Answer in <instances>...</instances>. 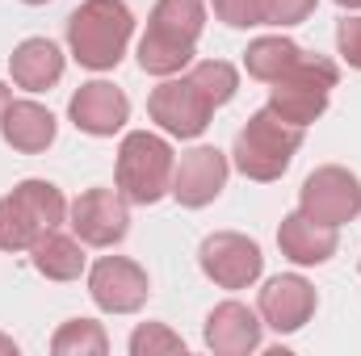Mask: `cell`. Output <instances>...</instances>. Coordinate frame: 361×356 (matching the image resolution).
<instances>
[{
  "mask_svg": "<svg viewBox=\"0 0 361 356\" xmlns=\"http://www.w3.org/2000/svg\"><path fill=\"white\" fill-rule=\"evenodd\" d=\"M30 260H34V268H38L47 281H76V276L85 272V265H89L85 243H80L76 235H63L59 227L38 235V243L30 248Z\"/></svg>",
  "mask_w": 361,
  "mask_h": 356,
  "instance_id": "obj_18",
  "label": "cell"
},
{
  "mask_svg": "<svg viewBox=\"0 0 361 356\" xmlns=\"http://www.w3.org/2000/svg\"><path fill=\"white\" fill-rule=\"evenodd\" d=\"M63 68H68V59H63V51L51 38H25L8 55V76H13L17 89H25V92L55 89L63 80Z\"/></svg>",
  "mask_w": 361,
  "mask_h": 356,
  "instance_id": "obj_16",
  "label": "cell"
},
{
  "mask_svg": "<svg viewBox=\"0 0 361 356\" xmlns=\"http://www.w3.org/2000/svg\"><path fill=\"white\" fill-rule=\"evenodd\" d=\"M197 265L206 272V281H214L219 289H248V285L261 281L265 256H261L257 239H248L240 231H214V235L202 239Z\"/></svg>",
  "mask_w": 361,
  "mask_h": 356,
  "instance_id": "obj_7",
  "label": "cell"
},
{
  "mask_svg": "<svg viewBox=\"0 0 361 356\" xmlns=\"http://www.w3.org/2000/svg\"><path fill=\"white\" fill-rule=\"evenodd\" d=\"M202 340H206V348L214 356H248L261 348V340H265V323H261V314L252 310V306H244V302H219L210 314H206V323H202Z\"/></svg>",
  "mask_w": 361,
  "mask_h": 356,
  "instance_id": "obj_14",
  "label": "cell"
},
{
  "mask_svg": "<svg viewBox=\"0 0 361 356\" xmlns=\"http://www.w3.org/2000/svg\"><path fill=\"white\" fill-rule=\"evenodd\" d=\"M341 84V68L328 59V55H298L277 80L269 84V109L290 122V126H311L324 117L328 101H332V89Z\"/></svg>",
  "mask_w": 361,
  "mask_h": 356,
  "instance_id": "obj_5",
  "label": "cell"
},
{
  "mask_svg": "<svg viewBox=\"0 0 361 356\" xmlns=\"http://www.w3.org/2000/svg\"><path fill=\"white\" fill-rule=\"evenodd\" d=\"M277 248H281V256H286L290 265L315 268V265H328V260L336 256L341 239H336V227H324V222L307 218L302 210H294V214H286L281 227H277Z\"/></svg>",
  "mask_w": 361,
  "mask_h": 356,
  "instance_id": "obj_15",
  "label": "cell"
},
{
  "mask_svg": "<svg viewBox=\"0 0 361 356\" xmlns=\"http://www.w3.org/2000/svg\"><path fill=\"white\" fill-rule=\"evenodd\" d=\"M298 55H302V46L294 38H286V34H261L244 51V72L252 80H261V84H273Z\"/></svg>",
  "mask_w": 361,
  "mask_h": 356,
  "instance_id": "obj_19",
  "label": "cell"
},
{
  "mask_svg": "<svg viewBox=\"0 0 361 356\" xmlns=\"http://www.w3.org/2000/svg\"><path fill=\"white\" fill-rule=\"evenodd\" d=\"M147 117L169 134V139H197L206 134L210 117H214V105L193 89L189 76H164L152 96H147Z\"/></svg>",
  "mask_w": 361,
  "mask_h": 356,
  "instance_id": "obj_8",
  "label": "cell"
},
{
  "mask_svg": "<svg viewBox=\"0 0 361 356\" xmlns=\"http://www.w3.org/2000/svg\"><path fill=\"white\" fill-rule=\"evenodd\" d=\"M202 30H206L202 0H156L147 13V34L139 38V68L160 80L185 72L197 55Z\"/></svg>",
  "mask_w": 361,
  "mask_h": 356,
  "instance_id": "obj_1",
  "label": "cell"
},
{
  "mask_svg": "<svg viewBox=\"0 0 361 356\" xmlns=\"http://www.w3.org/2000/svg\"><path fill=\"white\" fill-rule=\"evenodd\" d=\"M336 55H341L349 68L361 72V13L345 17V21L336 25Z\"/></svg>",
  "mask_w": 361,
  "mask_h": 356,
  "instance_id": "obj_27",
  "label": "cell"
},
{
  "mask_svg": "<svg viewBox=\"0 0 361 356\" xmlns=\"http://www.w3.org/2000/svg\"><path fill=\"white\" fill-rule=\"evenodd\" d=\"M0 134H4V143H8L13 151H21V155H42V151L55 143L59 122H55V113H51L47 105H38V101L25 96V101H13V105L4 109Z\"/></svg>",
  "mask_w": 361,
  "mask_h": 356,
  "instance_id": "obj_17",
  "label": "cell"
},
{
  "mask_svg": "<svg viewBox=\"0 0 361 356\" xmlns=\"http://www.w3.org/2000/svg\"><path fill=\"white\" fill-rule=\"evenodd\" d=\"M302 139H307V130H302V126L281 122L269 105H265V109H257V113L240 126L235 147H231V164H235V172H240V177L257 180V184L281 180V177H286V168L294 164V155H298Z\"/></svg>",
  "mask_w": 361,
  "mask_h": 356,
  "instance_id": "obj_4",
  "label": "cell"
},
{
  "mask_svg": "<svg viewBox=\"0 0 361 356\" xmlns=\"http://www.w3.org/2000/svg\"><path fill=\"white\" fill-rule=\"evenodd\" d=\"M147 293H152V281H147L143 265H135L126 256H101L89 268V298L105 314H135V310H143Z\"/></svg>",
  "mask_w": 361,
  "mask_h": 356,
  "instance_id": "obj_11",
  "label": "cell"
},
{
  "mask_svg": "<svg viewBox=\"0 0 361 356\" xmlns=\"http://www.w3.org/2000/svg\"><path fill=\"white\" fill-rule=\"evenodd\" d=\"M214 17L231 30H257L265 25V0H214Z\"/></svg>",
  "mask_w": 361,
  "mask_h": 356,
  "instance_id": "obj_25",
  "label": "cell"
},
{
  "mask_svg": "<svg viewBox=\"0 0 361 356\" xmlns=\"http://www.w3.org/2000/svg\"><path fill=\"white\" fill-rule=\"evenodd\" d=\"M185 76L193 80V89L202 92L214 109H223V105L235 101V92H240V72H235L227 59H202V63H189Z\"/></svg>",
  "mask_w": 361,
  "mask_h": 356,
  "instance_id": "obj_21",
  "label": "cell"
},
{
  "mask_svg": "<svg viewBox=\"0 0 361 356\" xmlns=\"http://www.w3.org/2000/svg\"><path fill=\"white\" fill-rule=\"evenodd\" d=\"M51 352L55 356H105L109 352V336L92 319H68L51 336Z\"/></svg>",
  "mask_w": 361,
  "mask_h": 356,
  "instance_id": "obj_22",
  "label": "cell"
},
{
  "mask_svg": "<svg viewBox=\"0 0 361 356\" xmlns=\"http://www.w3.org/2000/svg\"><path fill=\"white\" fill-rule=\"evenodd\" d=\"M227 177H231V160L219 147L197 143V147H189L177 160V168H173V193L169 197H177L185 210H202V205H210L227 189Z\"/></svg>",
  "mask_w": 361,
  "mask_h": 356,
  "instance_id": "obj_12",
  "label": "cell"
},
{
  "mask_svg": "<svg viewBox=\"0 0 361 356\" xmlns=\"http://www.w3.org/2000/svg\"><path fill=\"white\" fill-rule=\"evenodd\" d=\"M298 210L324 227H345L361 214V180L357 172L341 168V164H324L298 189Z\"/></svg>",
  "mask_w": 361,
  "mask_h": 356,
  "instance_id": "obj_6",
  "label": "cell"
},
{
  "mask_svg": "<svg viewBox=\"0 0 361 356\" xmlns=\"http://www.w3.org/2000/svg\"><path fill=\"white\" fill-rule=\"evenodd\" d=\"M68 117L80 134L89 139H114L126 122H130V101L126 92L109 80H89L72 92L68 101Z\"/></svg>",
  "mask_w": 361,
  "mask_h": 356,
  "instance_id": "obj_13",
  "label": "cell"
},
{
  "mask_svg": "<svg viewBox=\"0 0 361 356\" xmlns=\"http://www.w3.org/2000/svg\"><path fill=\"white\" fill-rule=\"evenodd\" d=\"M21 4H47V0H21Z\"/></svg>",
  "mask_w": 361,
  "mask_h": 356,
  "instance_id": "obj_31",
  "label": "cell"
},
{
  "mask_svg": "<svg viewBox=\"0 0 361 356\" xmlns=\"http://www.w3.org/2000/svg\"><path fill=\"white\" fill-rule=\"evenodd\" d=\"M315 306H319V293H315V285H311L302 272L269 276L265 289L257 293V314H261V323L273 327L277 336H294V331H302V327L311 323Z\"/></svg>",
  "mask_w": 361,
  "mask_h": 356,
  "instance_id": "obj_10",
  "label": "cell"
},
{
  "mask_svg": "<svg viewBox=\"0 0 361 356\" xmlns=\"http://www.w3.org/2000/svg\"><path fill=\"white\" fill-rule=\"evenodd\" d=\"M130 356H185V340H180L173 327H164V323H139L135 331H130Z\"/></svg>",
  "mask_w": 361,
  "mask_h": 356,
  "instance_id": "obj_24",
  "label": "cell"
},
{
  "mask_svg": "<svg viewBox=\"0 0 361 356\" xmlns=\"http://www.w3.org/2000/svg\"><path fill=\"white\" fill-rule=\"evenodd\" d=\"M135 38V13L126 0H85L68 17V51L89 72H114Z\"/></svg>",
  "mask_w": 361,
  "mask_h": 356,
  "instance_id": "obj_2",
  "label": "cell"
},
{
  "mask_svg": "<svg viewBox=\"0 0 361 356\" xmlns=\"http://www.w3.org/2000/svg\"><path fill=\"white\" fill-rule=\"evenodd\" d=\"M13 105V89L8 84H0V122H4V109Z\"/></svg>",
  "mask_w": 361,
  "mask_h": 356,
  "instance_id": "obj_29",
  "label": "cell"
},
{
  "mask_svg": "<svg viewBox=\"0 0 361 356\" xmlns=\"http://www.w3.org/2000/svg\"><path fill=\"white\" fill-rule=\"evenodd\" d=\"M68 218L85 248H118L130 235V201L118 189H85L68 205Z\"/></svg>",
  "mask_w": 361,
  "mask_h": 356,
  "instance_id": "obj_9",
  "label": "cell"
},
{
  "mask_svg": "<svg viewBox=\"0 0 361 356\" xmlns=\"http://www.w3.org/2000/svg\"><path fill=\"white\" fill-rule=\"evenodd\" d=\"M315 4L319 0H265V25H277V30L302 25L315 13Z\"/></svg>",
  "mask_w": 361,
  "mask_h": 356,
  "instance_id": "obj_26",
  "label": "cell"
},
{
  "mask_svg": "<svg viewBox=\"0 0 361 356\" xmlns=\"http://www.w3.org/2000/svg\"><path fill=\"white\" fill-rule=\"evenodd\" d=\"M38 235H42V227L17 205L13 193H4L0 197V252H30L38 243Z\"/></svg>",
  "mask_w": 361,
  "mask_h": 356,
  "instance_id": "obj_23",
  "label": "cell"
},
{
  "mask_svg": "<svg viewBox=\"0 0 361 356\" xmlns=\"http://www.w3.org/2000/svg\"><path fill=\"white\" fill-rule=\"evenodd\" d=\"M341 8H353V13H361V0H336Z\"/></svg>",
  "mask_w": 361,
  "mask_h": 356,
  "instance_id": "obj_30",
  "label": "cell"
},
{
  "mask_svg": "<svg viewBox=\"0 0 361 356\" xmlns=\"http://www.w3.org/2000/svg\"><path fill=\"white\" fill-rule=\"evenodd\" d=\"M13 197H17V205L42 227V231H55V227H63L68 222V201H63V193H59V184H51V180H21V184H13Z\"/></svg>",
  "mask_w": 361,
  "mask_h": 356,
  "instance_id": "obj_20",
  "label": "cell"
},
{
  "mask_svg": "<svg viewBox=\"0 0 361 356\" xmlns=\"http://www.w3.org/2000/svg\"><path fill=\"white\" fill-rule=\"evenodd\" d=\"M21 348H17V340L13 336H0V356H17Z\"/></svg>",
  "mask_w": 361,
  "mask_h": 356,
  "instance_id": "obj_28",
  "label": "cell"
},
{
  "mask_svg": "<svg viewBox=\"0 0 361 356\" xmlns=\"http://www.w3.org/2000/svg\"><path fill=\"white\" fill-rule=\"evenodd\" d=\"M173 168H177V151L164 134L152 130H130L118 143V160H114V189L130 201V205H156L173 193Z\"/></svg>",
  "mask_w": 361,
  "mask_h": 356,
  "instance_id": "obj_3",
  "label": "cell"
}]
</instances>
